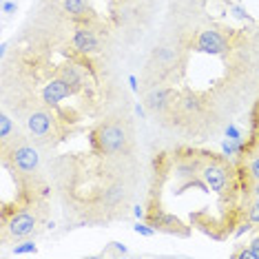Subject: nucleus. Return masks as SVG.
<instances>
[{"label": "nucleus", "instance_id": "7ed1b4c3", "mask_svg": "<svg viewBox=\"0 0 259 259\" xmlns=\"http://www.w3.org/2000/svg\"><path fill=\"white\" fill-rule=\"evenodd\" d=\"M133 126L126 117L115 115L98 122L89 131V151L104 160H124L133 155Z\"/></svg>", "mask_w": 259, "mask_h": 259}, {"label": "nucleus", "instance_id": "f257e3e1", "mask_svg": "<svg viewBox=\"0 0 259 259\" xmlns=\"http://www.w3.org/2000/svg\"><path fill=\"white\" fill-rule=\"evenodd\" d=\"M47 220V195H25L18 193L11 202L0 208V244L9 246L14 241L27 239Z\"/></svg>", "mask_w": 259, "mask_h": 259}, {"label": "nucleus", "instance_id": "a211bd4d", "mask_svg": "<svg viewBox=\"0 0 259 259\" xmlns=\"http://www.w3.org/2000/svg\"><path fill=\"white\" fill-rule=\"evenodd\" d=\"M111 252H113V255H126V246H122V244H117V241H113V244H109V248L102 252V255H111Z\"/></svg>", "mask_w": 259, "mask_h": 259}, {"label": "nucleus", "instance_id": "f3484780", "mask_svg": "<svg viewBox=\"0 0 259 259\" xmlns=\"http://www.w3.org/2000/svg\"><path fill=\"white\" fill-rule=\"evenodd\" d=\"M133 231L138 233V235H144V237H153V235L157 233L153 226H149V224H135V226H133Z\"/></svg>", "mask_w": 259, "mask_h": 259}, {"label": "nucleus", "instance_id": "f03ea898", "mask_svg": "<svg viewBox=\"0 0 259 259\" xmlns=\"http://www.w3.org/2000/svg\"><path fill=\"white\" fill-rule=\"evenodd\" d=\"M0 149H3V166L11 173L18 193L47 195L49 186L40 173V153L36 146L20 133H16L9 142L0 144Z\"/></svg>", "mask_w": 259, "mask_h": 259}, {"label": "nucleus", "instance_id": "39448f33", "mask_svg": "<svg viewBox=\"0 0 259 259\" xmlns=\"http://www.w3.org/2000/svg\"><path fill=\"white\" fill-rule=\"evenodd\" d=\"M235 31L231 29H202L197 31L191 40V49L199 54H210V56H224L233 49Z\"/></svg>", "mask_w": 259, "mask_h": 259}, {"label": "nucleus", "instance_id": "0eeeda50", "mask_svg": "<svg viewBox=\"0 0 259 259\" xmlns=\"http://www.w3.org/2000/svg\"><path fill=\"white\" fill-rule=\"evenodd\" d=\"M180 93L168 87H155L144 96V107L151 111L153 115H166L170 111H175Z\"/></svg>", "mask_w": 259, "mask_h": 259}, {"label": "nucleus", "instance_id": "4be33fe9", "mask_svg": "<svg viewBox=\"0 0 259 259\" xmlns=\"http://www.w3.org/2000/svg\"><path fill=\"white\" fill-rule=\"evenodd\" d=\"M117 3H122V0H117Z\"/></svg>", "mask_w": 259, "mask_h": 259}, {"label": "nucleus", "instance_id": "423d86ee", "mask_svg": "<svg viewBox=\"0 0 259 259\" xmlns=\"http://www.w3.org/2000/svg\"><path fill=\"white\" fill-rule=\"evenodd\" d=\"M71 49L80 58L96 56L104 49V31L102 25H78L71 36Z\"/></svg>", "mask_w": 259, "mask_h": 259}, {"label": "nucleus", "instance_id": "412c9836", "mask_svg": "<svg viewBox=\"0 0 259 259\" xmlns=\"http://www.w3.org/2000/svg\"><path fill=\"white\" fill-rule=\"evenodd\" d=\"M257 104H259V98H257Z\"/></svg>", "mask_w": 259, "mask_h": 259}, {"label": "nucleus", "instance_id": "1a4fd4ad", "mask_svg": "<svg viewBox=\"0 0 259 259\" xmlns=\"http://www.w3.org/2000/svg\"><path fill=\"white\" fill-rule=\"evenodd\" d=\"M235 164H237L239 186L259 180V149H255V151H244L239 157H235Z\"/></svg>", "mask_w": 259, "mask_h": 259}, {"label": "nucleus", "instance_id": "ddd939ff", "mask_svg": "<svg viewBox=\"0 0 259 259\" xmlns=\"http://www.w3.org/2000/svg\"><path fill=\"white\" fill-rule=\"evenodd\" d=\"M175 109L182 111V113H186V115H193V113H199V111L204 109V102H202V98H199L197 93L184 91V93H180Z\"/></svg>", "mask_w": 259, "mask_h": 259}, {"label": "nucleus", "instance_id": "6ab92c4d", "mask_svg": "<svg viewBox=\"0 0 259 259\" xmlns=\"http://www.w3.org/2000/svg\"><path fill=\"white\" fill-rule=\"evenodd\" d=\"M226 135H228V140H233V142H244V138H241V133L235 128L233 124L226 128Z\"/></svg>", "mask_w": 259, "mask_h": 259}, {"label": "nucleus", "instance_id": "aec40b11", "mask_svg": "<svg viewBox=\"0 0 259 259\" xmlns=\"http://www.w3.org/2000/svg\"><path fill=\"white\" fill-rule=\"evenodd\" d=\"M3 9H5V14H11V11H16V3H5Z\"/></svg>", "mask_w": 259, "mask_h": 259}, {"label": "nucleus", "instance_id": "9d476101", "mask_svg": "<svg viewBox=\"0 0 259 259\" xmlns=\"http://www.w3.org/2000/svg\"><path fill=\"white\" fill-rule=\"evenodd\" d=\"M71 96H75V93L71 91V87H69L62 78L54 75L42 89V104H47V107H60L62 100H67Z\"/></svg>", "mask_w": 259, "mask_h": 259}, {"label": "nucleus", "instance_id": "4468645a", "mask_svg": "<svg viewBox=\"0 0 259 259\" xmlns=\"http://www.w3.org/2000/svg\"><path fill=\"white\" fill-rule=\"evenodd\" d=\"M16 133H18V128H16L14 120L9 117L7 111H3V115H0V144L9 142V140L14 138Z\"/></svg>", "mask_w": 259, "mask_h": 259}, {"label": "nucleus", "instance_id": "dca6fc26", "mask_svg": "<svg viewBox=\"0 0 259 259\" xmlns=\"http://www.w3.org/2000/svg\"><path fill=\"white\" fill-rule=\"evenodd\" d=\"M38 248H36V244L33 241H22V244H18V246H14L11 248V252L14 255H22V252H36Z\"/></svg>", "mask_w": 259, "mask_h": 259}, {"label": "nucleus", "instance_id": "6e6552de", "mask_svg": "<svg viewBox=\"0 0 259 259\" xmlns=\"http://www.w3.org/2000/svg\"><path fill=\"white\" fill-rule=\"evenodd\" d=\"M62 7L75 25H102L89 0H62Z\"/></svg>", "mask_w": 259, "mask_h": 259}, {"label": "nucleus", "instance_id": "2eb2a0df", "mask_svg": "<svg viewBox=\"0 0 259 259\" xmlns=\"http://www.w3.org/2000/svg\"><path fill=\"white\" fill-rule=\"evenodd\" d=\"M233 257H235V259H259V235L250 241L248 246H246V248L235 250Z\"/></svg>", "mask_w": 259, "mask_h": 259}, {"label": "nucleus", "instance_id": "9b49d317", "mask_svg": "<svg viewBox=\"0 0 259 259\" xmlns=\"http://www.w3.org/2000/svg\"><path fill=\"white\" fill-rule=\"evenodd\" d=\"M56 75H58V78H62L64 82H67V84L71 87V91H73V93H80V91L87 87L84 67H82L80 62L69 60V62L60 64V67L56 69Z\"/></svg>", "mask_w": 259, "mask_h": 259}, {"label": "nucleus", "instance_id": "20e7f679", "mask_svg": "<svg viewBox=\"0 0 259 259\" xmlns=\"http://www.w3.org/2000/svg\"><path fill=\"white\" fill-rule=\"evenodd\" d=\"M71 122L75 120H69V115L60 111V107H47V104L29 109L25 115L27 131L40 146L60 144L67 138V131H71Z\"/></svg>", "mask_w": 259, "mask_h": 259}, {"label": "nucleus", "instance_id": "f8f14e48", "mask_svg": "<svg viewBox=\"0 0 259 259\" xmlns=\"http://www.w3.org/2000/svg\"><path fill=\"white\" fill-rule=\"evenodd\" d=\"M259 149V104L255 102L248 115V138L244 140V151H255ZM241 151V153H244ZM239 157V155H237Z\"/></svg>", "mask_w": 259, "mask_h": 259}]
</instances>
